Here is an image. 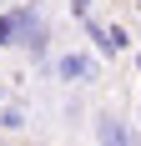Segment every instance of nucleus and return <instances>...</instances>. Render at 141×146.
<instances>
[{
  "label": "nucleus",
  "mask_w": 141,
  "mask_h": 146,
  "mask_svg": "<svg viewBox=\"0 0 141 146\" xmlns=\"http://www.w3.org/2000/svg\"><path fill=\"white\" fill-rule=\"evenodd\" d=\"M131 5H136V10H141V0H131Z\"/></svg>",
  "instance_id": "1"
}]
</instances>
